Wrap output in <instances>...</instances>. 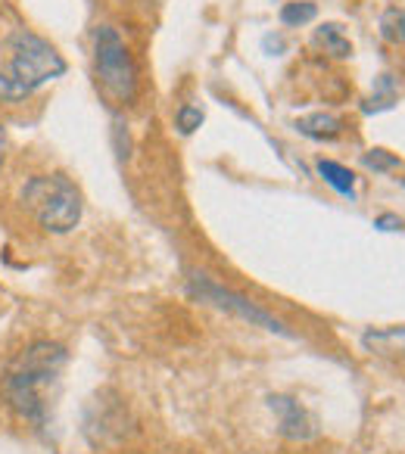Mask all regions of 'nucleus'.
<instances>
[{
    "label": "nucleus",
    "mask_w": 405,
    "mask_h": 454,
    "mask_svg": "<svg viewBox=\"0 0 405 454\" xmlns=\"http://www.w3.org/2000/svg\"><path fill=\"white\" fill-rule=\"evenodd\" d=\"M315 16H318V7L309 4V0H297V4H284V7H281V22L290 28L309 26Z\"/></svg>",
    "instance_id": "f8f14e48"
},
{
    "label": "nucleus",
    "mask_w": 405,
    "mask_h": 454,
    "mask_svg": "<svg viewBox=\"0 0 405 454\" xmlns=\"http://www.w3.org/2000/svg\"><path fill=\"white\" fill-rule=\"evenodd\" d=\"M393 103H396V82H393V75H380L377 88H374V94L365 100L361 113H380V109H390Z\"/></svg>",
    "instance_id": "9b49d317"
},
{
    "label": "nucleus",
    "mask_w": 405,
    "mask_h": 454,
    "mask_svg": "<svg viewBox=\"0 0 405 454\" xmlns=\"http://www.w3.org/2000/svg\"><path fill=\"white\" fill-rule=\"evenodd\" d=\"M66 367V352L57 342H35L28 346L13 367L4 377V395H7L10 408L22 417V420L44 427L47 408H51V395L60 386V373Z\"/></svg>",
    "instance_id": "f257e3e1"
},
{
    "label": "nucleus",
    "mask_w": 405,
    "mask_h": 454,
    "mask_svg": "<svg viewBox=\"0 0 405 454\" xmlns=\"http://www.w3.org/2000/svg\"><path fill=\"white\" fill-rule=\"evenodd\" d=\"M402 187H405V181H402Z\"/></svg>",
    "instance_id": "a211bd4d"
},
{
    "label": "nucleus",
    "mask_w": 405,
    "mask_h": 454,
    "mask_svg": "<svg viewBox=\"0 0 405 454\" xmlns=\"http://www.w3.org/2000/svg\"><path fill=\"white\" fill-rule=\"evenodd\" d=\"M374 224H377L380 231H399V227H402V218H396V215H380Z\"/></svg>",
    "instance_id": "dca6fc26"
},
{
    "label": "nucleus",
    "mask_w": 405,
    "mask_h": 454,
    "mask_svg": "<svg viewBox=\"0 0 405 454\" xmlns=\"http://www.w3.org/2000/svg\"><path fill=\"white\" fill-rule=\"evenodd\" d=\"M4 159H7V131L0 125V165H4Z\"/></svg>",
    "instance_id": "f3484780"
},
{
    "label": "nucleus",
    "mask_w": 405,
    "mask_h": 454,
    "mask_svg": "<svg viewBox=\"0 0 405 454\" xmlns=\"http://www.w3.org/2000/svg\"><path fill=\"white\" fill-rule=\"evenodd\" d=\"M380 35L390 44H405V10L390 7L384 16H380Z\"/></svg>",
    "instance_id": "ddd939ff"
},
{
    "label": "nucleus",
    "mask_w": 405,
    "mask_h": 454,
    "mask_svg": "<svg viewBox=\"0 0 405 454\" xmlns=\"http://www.w3.org/2000/svg\"><path fill=\"white\" fill-rule=\"evenodd\" d=\"M187 290H190V296L200 299V302H210V305H216V309H222V311H231V315H237L241 321H250L253 327L272 330V333H278V336H293L290 330L278 321V317H272L268 311L256 309L250 299H243V296H237V293L225 290V286L212 284V280L202 278V274H190Z\"/></svg>",
    "instance_id": "39448f33"
},
{
    "label": "nucleus",
    "mask_w": 405,
    "mask_h": 454,
    "mask_svg": "<svg viewBox=\"0 0 405 454\" xmlns=\"http://www.w3.org/2000/svg\"><path fill=\"white\" fill-rule=\"evenodd\" d=\"M361 165H365L368 171H390L399 165V159L386 150H368L365 156H361Z\"/></svg>",
    "instance_id": "2eb2a0df"
},
{
    "label": "nucleus",
    "mask_w": 405,
    "mask_h": 454,
    "mask_svg": "<svg viewBox=\"0 0 405 454\" xmlns=\"http://www.w3.org/2000/svg\"><path fill=\"white\" fill-rule=\"evenodd\" d=\"M297 131L312 140H334L343 134V121L330 113H312L297 121Z\"/></svg>",
    "instance_id": "0eeeda50"
},
{
    "label": "nucleus",
    "mask_w": 405,
    "mask_h": 454,
    "mask_svg": "<svg viewBox=\"0 0 405 454\" xmlns=\"http://www.w3.org/2000/svg\"><path fill=\"white\" fill-rule=\"evenodd\" d=\"M318 175H322L324 181H328L330 187L337 190V193L355 196V175L346 168V165L330 162V159H322V162H318Z\"/></svg>",
    "instance_id": "1a4fd4ad"
},
{
    "label": "nucleus",
    "mask_w": 405,
    "mask_h": 454,
    "mask_svg": "<svg viewBox=\"0 0 405 454\" xmlns=\"http://www.w3.org/2000/svg\"><path fill=\"white\" fill-rule=\"evenodd\" d=\"M94 75L109 106H131L138 97V69L125 41L109 26H100L94 32Z\"/></svg>",
    "instance_id": "20e7f679"
},
{
    "label": "nucleus",
    "mask_w": 405,
    "mask_h": 454,
    "mask_svg": "<svg viewBox=\"0 0 405 454\" xmlns=\"http://www.w3.org/2000/svg\"><path fill=\"white\" fill-rule=\"evenodd\" d=\"M22 202L51 234H69L82 221V193L66 175H38L22 187Z\"/></svg>",
    "instance_id": "7ed1b4c3"
},
{
    "label": "nucleus",
    "mask_w": 405,
    "mask_h": 454,
    "mask_svg": "<svg viewBox=\"0 0 405 454\" xmlns=\"http://www.w3.org/2000/svg\"><path fill=\"white\" fill-rule=\"evenodd\" d=\"M202 119H206V115H202L200 106H181V109H178V115H175V125H178V131H181V134H194L196 128L202 125Z\"/></svg>",
    "instance_id": "4468645a"
},
{
    "label": "nucleus",
    "mask_w": 405,
    "mask_h": 454,
    "mask_svg": "<svg viewBox=\"0 0 405 454\" xmlns=\"http://www.w3.org/2000/svg\"><path fill=\"white\" fill-rule=\"evenodd\" d=\"M368 352L374 355H405V327H386V330H368L361 336Z\"/></svg>",
    "instance_id": "6e6552de"
},
{
    "label": "nucleus",
    "mask_w": 405,
    "mask_h": 454,
    "mask_svg": "<svg viewBox=\"0 0 405 454\" xmlns=\"http://www.w3.org/2000/svg\"><path fill=\"white\" fill-rule=\"evenodd\" d=\"M315 44L322 47L324 53H330L334 59L353 57V44H349V38L340 32V26H322L315 32Z\"/></svg>",
    "instance_id": "9d476101"
},
{
    "label": "nucleus",
    "mask_w": 405,
    "mask_h": 454,
    "mask_svg": "<svg viewBox=\"0 0 405 454\" xmlns=\"http://www.w3.org/2000/svg\"><path fill=\"white\" fill-rule=\"evenodd\" d=\"M7 66L0 69V100H26L66 72V59L35 32H16L7 41Z\"/></svg>",
    "instance_id": "f03ea898"
},
{
    "label": "nucleus",
    "mask_w": 405,
    "mask_h": 454,
    "mask_svg": "<svg viewBox=\"0 0 405 454\" xmlns=\"http://www.w3.org/2000/svg\"><path fill=\"white\" fill-rule=\"evenodd\" d=\"M268 408L278 417V433L290 442H309L318 435V423L297 398L290 395H272L268 398Z\"/></svg>",
    "instance_id": "423d86ee"
}]
</instances>
